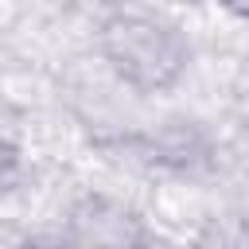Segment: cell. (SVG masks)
Here are the masks:
<instances>
[{
	"label": "cell",
	"instance_id": "obj_1",
	"mask_svg": "<svg viewBox=\"0 0 249 249\" xmlns=\"http://www.w3.org/2000/svg\"><path fill=\"white\" fill-rule=\"evenodd\" d=\"M105 62L132 89H163L183 74L179 35L148 16H121L105 27Z\"/></svg>",
	"mask_w": 249,
	"mask_h": 249
},
{
	"label": "cell",
	"instance_id": "obj_2",
	"mask_svg": "<svg viewBox=\"0 0 249 249\" xmlns=\"http://www.w3.org/2000/svg\"><path fill=\"white\" fill-rule=\"evenodd\" d=\"M19 167H23L19 148H16L8 136H0V191H8V187L19 179Z\"/></svg>",
	"mask_w": 249,
	"mask_h": 249
}]
</instances>
